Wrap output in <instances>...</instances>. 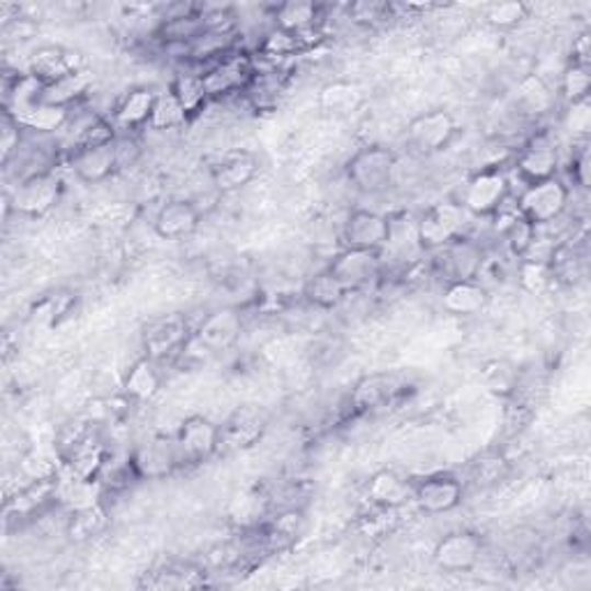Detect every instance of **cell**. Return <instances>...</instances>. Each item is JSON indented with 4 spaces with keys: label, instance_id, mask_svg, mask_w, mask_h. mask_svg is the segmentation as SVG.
I'll list each match as a JSON object with an SVG mask.
<instances>
[{
    "label": "cell",
    "instance_id": "obj_19",
    "mask_svg": "<svg viewBox=\"0 0 591 591\" xmlns=\"http://www.w3.org/2000/svg\"><path fill=\"white\" fill-rule=\"evenodd\" d=\"M402 388L405 382L398 372H375V375H365L356 382L349 402H352L354 413H370L388 407L400 396Z\"/></svg>",
    "mask_w": 591,
    "mask_h": 591
},
{
    "label": "cell",
    "instance_id": "obj_26",
    "mask_svg": "<svg viewBox=\"0 0 591 591\" xmlns=\"http://www.w3.org/2000/svg\"><path fill=\"white\" fill-rule=\"evenodd\" d=\"M440 252V264L448 282L453 280H476L484 266V250H480L474 240L467 236L453 240L446 248L436 250Z\"/></svg>",
    "mask_w": 591,
    "mask_h": 591
},
{
    "label": "cell",
    "instance_id": "obj_13",
    "mask_svg": "<svg viewBox=\"0 0 591 591\" xmlns=\"http://www.w3.org/2000/svg\"><path fill=\"white\" fill-rule=\"evenodd\" d=\"M192 338L187 321L181 315H167V317H158L144 326V349L146 356H150L152 361H164L169 356L181 354V349L187 344V340Z\"/></svg>",
    "mask_w": 591,
    "mask_h": 591
},
{
    "label": "cell",
    "instance_id": "obj_43",
    "mask_svg": "<svg viewBox=\"0 0 591 591\" xmlns=\"http://www.w3.org/2000/svg\"><path fill=\"white\" fill-rule=\"evenodd\" d=\"M388 14H390V5L377 3V0H361V3L349 5V19H354L361 26L379 24V21L388 19Z\"/></svg>",
    "mask_w": 591,
    "mask_h": 591
},
{
    "label": "cell",
    "instance_id": "obj_34",
    "mask_svg": "<svg viewBox=\"0 0 591 591\" xmlns=\"http://www.w3.org/2000/svg\"><path fill=\"white\" fill-rule=\"evenodd\" d=\"M486 24L495 31H513L530 19V5L522 0H501L486 8Z\"/></svg>",
    "mask_w": 591,
    "mask_h": 591
},
{
    "label": "cell",
    "instance_id": "obj_32",
    "mask_svg": "<svg viewBox=\"0 0 591 591\" xmlns=\"http://www.w3.org/2000/svg\"><path fill=\"white\" fill-rule=\"evenodd\" d=\"M10 114L26 129H35V133H56V129H60L65 123H68L70 109L33 102Z\"/></svg>",
    "mask_w": 591,
    "mask_h": 591
},
{
    "label": "cell",
    "instance_id": "obj_39",
    "mask_svg": "<svg viewBox=\"0 0 591 591\" xmlns=\"http://www.w3.org/2000/svg\"><path fill=\"white\" fill-rule=\"evenodd\" d=\"M589 89H591V75L587 65H576V62L568 65L561 77V98L568 104H576V102L589 100Z\"/></svg>",
    "mask_w": 591,
    "mask_h": 591
},
{
    "label": "cell",
    "instance_id": "obj_21",
    "mask_svg": "<svg viewBox=\"0 0 591 591\" xmlns=\"http://www.w3.org/2000/svg\"><path fill=\"white\" fill-rule=\"evenodd\" d=\"M202 225V211L190 200H169L152 217V231L162 240L190 238Z\"/></svg>",
    "mask_w": 591,
    "mask_h": 591
},
{
    "label": "cell",
    "instance_id": "obj_23",
    "mask_svg": "<svg viewBox=\"0 0 591 591\" xmlns=\"http://www.w3.org/2000/svg\"><path fill=\"white\" fill-rule=\"evenodd\" d=\"M367 499L384 511H396L413 503V480L393 469H382L367 480Z\"/></svg>",
    "mask_w": 591,
    "mask_h": 591
},
{
    "label": "cell",
    "instance_id": "obj_11",
    "mask_svg": "<svg viewBox=\"0 0 591 591\" xmlns=\"http://www.w3.org/2000/svg\"><path fill=\"white\" fill-rule=\"evenodd\" d=\"M390 231L393 227L386 215L370 208H356L346 215L342 225V240L349 250L379 252L390 240Z\"/></svg>",
    "mask_w": 591,
    "mask_h": 591
},
{
    "label": "cell",
    "instance_id": "obj_9",
    "mask_svg": "<svg viewBox=\"0 0 591 591\" xmlns=\"http://www.w3.org/2000/svg\"><path fill=\"white\" fill-rule=\"evenodd\" d=\"M202 75L211 100H223L240 91H248L257 77L252 58L234 52H229L220 60H215Z\"/></svg>",
    "mask_w": 591,
    "mask_h": 591
},
{
    "label": "cell",
    "instance_id": "obj_12",
    "mask_svg": "<svg viewBox=\"0 0 591 591\" xmlns=\"http://www.w3.org/2000/svg\"><path fill=\"white\" fill-rule=\"evenodd\" d=\"M243 333V315L236 308H217L208 312L192 331V340L211 354L229 352Z\"/></svg>",
    "mask_w": 591,
    "mask_h": 591
},
{
    "label": "cell",
    "instance_id": "obj_31",
    "mask_svg": "<svg viewBox=\"0 0 591 591\" xmlns=\"http://www.w3.org/2000/svg\"><path fill=\"white\" fill-rule=\"evenodd\" d=\"M169 93L177 98V102L181 104L187 121L200 116L206 109V104L211 102V95H208L206 83H204V75H194V72H185V75H179L177 79H173L169 86Z\"/></svg>",
    "mask_w": 591,
    "mask_h": 591
},
{
    "label": "cell",
    "instance_id": "obj_25",
    "mask_svg": "<svg viewBox=\"0 0 591 591\" xmlns=\"http://www.w3.org/2000/svg\"><path fill=\"white\" fill-rule=\"evenodd\" d=\"M121 388H123V398L127 402H135V405L150 402L162 388L160 363L144 354L141 359H137L133 365H129Z\"/></svg>",
    "mask_w": 591,
    "mask_h": 591
},
{
    "label": "cell",
    "instance_id": "obj_42",
    "mask_svg": "<svg viewBox=\"0 0 591 591\" xmlns=\"http://www.w3.org/2000/svg\"><path fill=\"white\" fill-rule=\"evenodd\" d=\"M24 125H21L10 112L3 114V127H0V162L3 167L10 164V160L19 152L21 139H24Z\"/></svg>",
    "mask_w": 591,
    "mask_h": 591
},
{
    "label": "cell",
    "instance_id": "obj_6",
    "mask_svg": "<svg viewBox=\"0 0 591 591\" xmlns=\"http://www.w3.org/2000/svg\"><path fill=\"white\" fill-rule=\"evenodd\" d=\"M568 196H571L568 185H564L557 177L538 183H527L518 200V215H522L524 220L536 229L550 225L559 220L561 213L566 211Z\"/></svg>",
    "mask_w": 591,
    "mask_h": 591
},
{
    "label": "cell",
    "instance_id": "obj_14",
    "mask_svg": "<svg viewBox=\"0 0 591 591\" xmlns=\"http://www.w3.org/2000/svg\"><path fill=\"white\" fill-rule=\"evenodd\" d=\"M480 555H484V541L478 538V534L465 530L446 534L444 538L436 541L432 550L434 564L448 573L471 571L480 561Z\"/></svg>",
    "mask_w": 591,
    "mask_h": 591
},
{
    "label": "cell",
    "instance_id": "obj_29",
    "mask_svg": "<svg viewBox=\"0 0 591 591\" xmlns=\"http://www.w3.org/2000/svg\"><path fill=\"white\" fill-rule=\"evenodd\" d=\"M273 19L277 31L303 37L305 33H310L319 21V8L315 3H308V0H289V3L275 8Z\"/></svg>",
    "mask_w": 591,
    "mask_h": 591
},
{
    "label": "cell",
    "instance_id": "obj_8",
    "mask_svg": "<svg viewBox=\"0 0 591 591\" xmlns=\"http://www.w3.org/2000/svg\"><path fill=\"white\" fill-rule=\"evenodd\" d=\"M60 179L54 171H35L19 183L8 204L24 217H45L60 202Z\"/></svg>",
    "mask_w": 591,
    "mask_h": 591
},
{
    "label": "cell",
    "instance_id": "obj_28",
    "mask_svg": "<svg viewBox=\"0 0 591 591\" xmlns=\"http://www.w3.org/2000/svg\"><path fill=\"white\" fill-rule=\"evenodd\" d=\"M555 95L538 75L524 77L513 91V104L520 114L524 116H541L553 109Z\"/></svg>",
    "mask_w": 591,
    "mask_h": 591
},
{
    "label": "cell",
    "instance_id": "obj_16",
    "mask_svg": "<svg viewBox=\"0 0 591 591\" xmlns=\"http://www.w3.org/2000/svg\"><path fill=\"white\" fill-rule=\"evenodd\" d=\"M70 167L81 183H89V185L104 183L121 169L118 139L112 144H100V146H75Z\"/></svg>",
    "mask_w": 591,
    "mask_h": 591
},
{
    "label": "cell",
    "instance_id": "obj_24",
    "mask_svg": "<svg viewBox=\"0 0 591 591\" xmlns=\"http://www.w3.org/2000/svg\"><path fill=\"white\" fill-rule=\"evenodd\" d=\"M490 303L488 289L478 280H453L446 282L442 292V308L453 317L480 315Z\"/></svg>",
    "mask_w": 591,
    "mask_h": 591
},
{
    "label": "cell",
    "instance_id": "obj_45",
    "mask_svg": "<svg viewBox=\"0 0 591 591\" xmlns=\"http://www.w3.org/2000/svg\"><path fill=\"white\" fill-rule=\"evenodd\" d=\"M486 384L497 396H507L515 386V370L507 363H495V367L486 372Z\"/></svg>",
    "mask_w": 591,
    "mask_h": 591
},
{
    "label": "cell",
    "instance_id": "obj_15",
    "mask_svg": "<svg viewBox=\"0 0 591 591\" xmlns=\"http://www.w3.org/2000/svg\"><path fill=\"white\" fill-rule=\"evenodd\" d=\"M463 497L465 488L453 474H432L413 484V503L430 515L455 511Z\"/></svg>",
    "mask_w": 591,
    "mask_h": 591
},
{
    "label": "cell",
    "instance_id": "obj_3",
    "mask_svg": "<svg viewBox=\"0 0 591 591\" xmlns=\"http://www.w3.org/2000/svg\"><path fill=\"white\" fill-rule=\"evenodd\" d=\"M173 440H177L181 467L206 465L223 448L220 425H215L202 413H192L183 419Z\"/></svg>",
    "mask_w": 591,
    "mask_h": 591
},
{
    "label": "cell",
    "instance_id": "obj_36",
    "mask_svg": "<svg viewBox=\"0 0 591 591\" xmlns=\"http://www.w3.org/2000/svg\"><path fill=\"white\" fill-rule=\"evenodd\" d=\"M555 266L547 259H520V284L522 289L541 296L555 280Z\"/></svg>",
    "mask_w": 591,
    "mask_h": 591
},
{
    "label": "cell",
    "instance_id": "obj_46",
    "mask_svg": "<svg viewBox=\"0 0 591 591\" xmlns=\"http://www.w3.org/2000/svg\"><path fill=\"white\" fill-rule=\"evenodd\" d=\"M571 179L580 187H587L589 183V141L587 139H578V148L571 156Z\"/></svg>",
    "mask_w": 591,
    "mask_h": 591
},
{
    "label": "cell",
    "instance_id": "obj_37",
    "mask_svg": "<svg viewBox=\"0 0 591 591\" xmlns=\"http://www.w3.org/2000/svg\"><path fill=\"white\" fill-rule=\"evenodd\" d=\"M359 100H361L359 89L354 83H346V81H333V83L323 86L321 95H319V102L328 114L352 112V109L359 104Z\"/></svg>",
    "mask_w": 591,
    "mask_h": 591
},
{
    "label": "cell",
    "instance_id": "obj_20",
    "mask_svg": "<svg viewBox=\"0 0 591 591\" xmlns=\"http://www.w3.org/2000/svg\"><path fill=\"white\" fill-rule=\"evenodd\" d=\"M259 173V158L252 150H231L211 169L213 187L220 194L246 190Z\"/></svg>",
    "mask_w": 591,
    "mask_h": 591
},
{
    "label": "cell",
    "instance_id": "obj_33",
    "mask_svg": "<svg viewBox=\"0 0 591 591\" xmlns=\"http://www.w3.org/2000/svg\"><path fill=\"white\" fill-rule=\"evenodd\" d=\"M89 89H91V79L83 70V72H77V75L68 77V79H60V81H56L52 86H42L37 102L70 109L75 102H79L86 93H89Z\"/></svg>",
    "mask_w": 591,
    "mask_h": 591
},
{
    "label": "cell",
    "instance_id": "obj_35",
    "mask_svg": "<svg viewBox=\"0 0 591 591\" xmlns=\"http://www.w3.org/2000/svg\"><path fill=\"white\" fill-rule=\"evenodd\" d=\"M106 524V513L98 507V503H89V507H79L72 511L68 520V536L70 541L83 543L93 536H98Z\"/></svg>",
    "mask_w": 591,
    "mask_h": 591
},
{
    "label": "cell",
    "instance_id": "obj_7",
    "mask_svg": "<svg viewBox=\"0 0 591 591\" xmlns=\"http://www.w3.org/2000/svg\"><path fill=\"white\" fill-rule=\"evenodd\" d=\"M459 135V125L451 112L432 109V112L419 114L407 125L409 146L421 156H436L446 150Z\"/></svg>",
    "mask_w": 591,
    "mask_h": 591
},
{
    "label": "cell",
    "instance_id": "obj_22",
    "mask_svg": "<svg viewBox=\"0 0 591 591\" xmlns=\"http://www.w3.org/2000/svg\"><path fill=\"white\" fill-rule=\"evenodd\" d=\"M264 432H266V416L252 405L238 407L229 416V421L220 428L223 446H229L234 451L254 446L261 436H264Z\"/></svg>",
    "mask_w": 591,
    "mask_h": 591
},
{
    "label": "cell",
    "instance_id": "obj_5",
    "mask_svg": "<svg viewBox=\"0 0 591 591\" xmlns=\"http://www.w3.org/2000/svg\"><path fill=\"white\" fill-rule=\"evenodd\" d=\"M465 220L467 213L457 202L434 204L423 213L421 220L416 223V240H419L423 250L436 252L465 236Z\"/></svg>",
    "mask_w": 591,
    "mask_h": 591
},
{
    "label": "cell",
    "instance_id": "obj_1",
    "mask_svg": "<svg viewBox=\"0 0 591 591\" xmlns=\"http://www.w3.org/2000/svg\"><path fill=\"white\" fill-rule=\"evenodd\" d=\"M398 158L396 152L386 146H365L349 158L344 171L346 179L363 194H379L390 187L393 177H396Z\"/></svg>",
    "mask_w": 591,
    "mask_h": 591
},
{
    "label": "cell",
    "instance_id": "obj_40",
    "mask_svg": "<svg viewBox=\"0 0 591 591\" xmlns=\"http://www.w3.org/2000/svg\"><path fill=\"white\" fill-rule=\"evenodd\" d=\"M503 238H507V246H509L511 254L518 259L527 257L538 240L536 227L524 220L522 215L513 217V223L507 227V234H503Z\"/></svg>",
    "mask_w": 591,
    "mask_h": 591
},
{
    "label": "cell",
    "instance_id": "obj_44",
    "mask_svg": "<svg viewBox=\"0 0 591 591\" xmlns=\"http://www.w3.org/2000/svg\"><path fill=\"white\" fill-rule=\"evenodd\" d=\"M298 39L296 35H289V33H284V31H277L273 29L266 39L261 42V52H264L266 56H273V58H282V56H292L296 49H298Z\"/></svg>",
    "mask_w": 591,
    "mask_h": 591
},
{
    "label": "cell",
    "instance_id": "obj_30",
    "mask_svg": "<svg viewBox=\"0 0 591 591\" xmlns=\"http://www.w3.org/2000/svg\"><path fill=\"white\" fill-rule=\"evenodd\" d=\"M346 289L342 287V282L331 273V271H321L315 273L312 277L305 280L303 284V298L319 310H336L346 298Z\"/></svg>",
    "mask_w": 591,
    "mask_h": 591
},
{
    "label": "cell",
    "instance_id": "obj_4",
    "mask_svg": "<svg viewBox=\"0 0 591 591\" xmlns=\"http://www.w3.org/2000/svg\"><path fill=\"white\" fill-rule=\"evenodd\" d=\"M127 469L139 480H162L181 469L177 440L169 434H150L127 457Z\"/></svg>",
    "mask_w": 591,
    "mask_h": 591
},
{
    "label": "cell",
    "instance_id": "obj_17",
    "mask_svg": "<svg viewBox=\"0 0 591 591\" xmlns=\"http://www.w3.org/2000/svg\"><path fill=\"white\" fill-rule=\"evenodd\" d=\"M518 173L524 183H538L557 177L559 169V148L550 135H534L522 146L518 156Z\"/></svg>",
    "mask_w": 591,
    "mask_h": 591
},
{
    "label": "cell",
    "instance_id": "obj_41",
    "mask_svg": "<svg viewBox=\"0 0 591 591\" xmlns=\"http://www.w3.org/2000/svg\"><path fill=\"white\" fill-rule=\"evenodd\" d=\"M72 303H75V296H72V294L58 292V294H54V296L42 298V300L37 303V308L33 310V317H35L37 321H45V323L54 326V323H58L65 315H70Z\"/></svg>",
    "mask_w": 591,
    "mask_h": 591
},
{
    "label": "cell",
    "instance_id": "obj_18",
    "mask_svg": "<svg viewBox=\"0 0 591 591\" xmlns=\"http://www.w3.org/2000/svg\"><path fill=\"white\" fill-rule=\"evenodd\" d=\"M328 271H331L346 292H359L363 287H370L382 273V261L379 252H367V250H349L344 248L333 257L331 264H328Z\"/></svg>",
    "mask_w": 591,
    "mask_h": 591
},
{
    "label": "cell",
    "instance_id": "obj_10",
    "mask_svg": "<svg viewBox=\"0 0 591 591\" xmlns=\"http://www.w3.org/2000/svg\"><path fill=\"white\" fill-rule=\"evenodd\" d=\"M83 70V54L62 45H42L29 58V77L35 79L39 86H52Z\"/></svg>",
    "mask_w": 591,
    "mask_h": 591
},
{
    "label": "cell",
    "instance_id": "obj_47",
    "mask_svg": "<svg viewBox=\"0 0 591 591\" xmlns=\"http://www.w3.org/2000/svg\"><path fill=\"white\" fill-rule=\"evenodd\" d=\"M568 129L578 137V139H587L589 133V121H591V112H589V100L568 104Z\"/></svg>",
    "mask_w": 591,
    "mask_h": 591
},
{
    "label": "cell",
    "instance_id": "obj_27",
    "mask_svg": "<svg viewBox=\"0 0 591 591\" xmlns=\"http://www.w3.org/2000/svg\"><path fill=\"white\" fill-rule=\"evenodd\" d=\"M158 95L148 86H135V89H129L121 102L116 104L114 112V125L121 129H127V133H133V129H141L146 125H150L152 118V109H156Z\"/></svg>",
    "mask_w": 591,
    "mask_h": 591
},
{
    "label": "cell",
    "instance_id": "obj_38",
    "mask_svg": "<svg viewBox=\"0 0 591 591\" xmlns=\"http://www.w3.org/2000/svg\"><path fill=\"white\" fill-rule=\"evenodd\" d=\"M185 123H187V116L181 109V104L177 102V98H173L169 91L160 93L158 102H156V109H152V118H150L148 127L160 129V133H164V129L181 127Z\"/></svg>",
    "mask_w": 591,
    "mask_h": 591
},
{
    "label": "cell",
    "instance_id": "obj_2",
    "mask_svg": "<svg viewBox=\"0 0 591 591\" xmlns=\"http://www.w3.org/2000/svg\"><path fill=\"white\" fill-rule=\"evenodd\" d=\"M511 194L509 177L499 167H488L476 171L474 177L467 179L459 194V206L465 208L467 215L474 217H492L507 204Z\"/></svg>",
    "mask_w": 591,
    "mask_h": 591
}]
</instances>
